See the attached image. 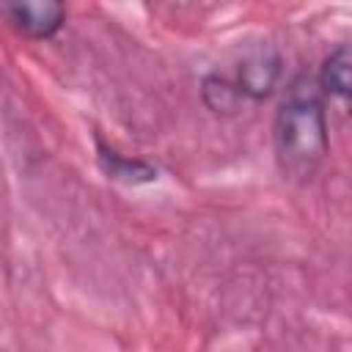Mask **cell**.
Here are the masks:
<instances>
[{"mask_svg":"<svg viewBox=\"0 0 352 352\" xmlns=\"http://www.w3.org/2000/svg\"><path fill=\"white\" fill-rule=\"evenodd\" d=\"M278 77H280V55L270 44H261L242 58L236 72V85L242 88L245 99L261 102L272 94Z\"/></svg>","mask_w":352,"mask_h":352,"instance_id":"obj_3","label":"cell"},{"mask_svg":"<svg viewBox=\"0 0 352 352\" xmlns=\"http://www.w3.org/2000/svg\"><path fill=\"white\" fill-rule=\"evenodd\" d=\"M275 160L286 179L308 182L330 151L327 135V113L324 102L316 91L292 88V94L280 102L272 126Z\"/></svg>","mask_w":352,"mask_h":352,"instance_id":"obj_1","label":"cell"},{"mask_svg":"<svg viewBox=\"0 0 352 352\" xmlns=\"http://www.w3.org/2000/svg\"><path fill=\"white\" fill-rule=\"evenodd\" d=\"M201 99H204V104H206L212 113H217V116H231V113H236V110L242 107L245 94H242V88L236 85V80H228V77H223V74H209V77H204V82H201Z\"/></svg>","mask_w":352,"mask_h":352,"instance_id":"obj_6","label":"cell"},{"mask_svg":"<svg viewBox=\"0 0 352 352\" xmlns=\"http://www.w3.org/2000/svg\"><path fill=\"white\" fill-rule=\"evenodd\" d=\"M319 88L352 113V44H338L322 63Z\"/></svg>","mask_w":352,"mask_h":352,"instance_id":"obj_4","label":"cell"},{"mask_svg":"<svg viewBox=\"0 0 352 352\" xmlns=\"http://www.w3.org/2000/svg\"><path fill=\"white\" fill-rule=\"evenodd\" d=\"M99 168L116 179V182H126V184H146V182H154L157 179V168L143 162V160H132V157H124L107 146L99 143Z\"/></svg>","mask_w":352,"mask_h":352,"instance_id":"obj_5","label":"cell"},{"mask_svg":"<svg viewBox=\"0 0 352 352\" xmlns=\"http://www.w3.org/2000/svg\"><path fill=\"white\" fill-rule=\"evenodd\" d=\"M8 22L28 38H50L66 19V6L58 0H11L3 6Z\"/></svg>","mask_w":352,"mask_h":352,"instance_id":"obj_2","label":"cell"}]
</instances>
